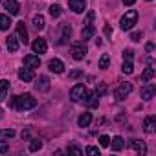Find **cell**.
Listing matches in <instances>:
<instances>
[{"mask_svg": "<svg viewBox=\"0 0 156 156\" xmlns=\"http://www.w3.org/2000/svg\"><path fill=\"white\" fill-rule=\"evenodd\" d=\"M77 123H79V127H88L92 123V114L90 112H85L79 116V119H77Z\"/></svg>", "mask_w": 156, "mask_h": 156, "instance_id": "44dd1931", "label": "cell"}, {"mask_svg": "<svg viewBox=\"0 0 156 156\" xmlns=\"http://www.w3.org/2000/svg\"><path fill=\"white\" fill-rule=\"evenodd\" d=\"M79 75H81V70H73V72H70V79H75Z\"/></svg>", "mask_w": 156, "mask_h": 156, "instance_id": "ab89813d", "label": "cell"}, {"mask_svg": "<svg viewBox=\"0 0 156 156\" xmlns=\"http://www.w3.org/2000/svg\"><path fill=\"white\" fill-rule=\"evenodd\" d=\"M20 136H22V140H30V138H31V132H30V130H22Z\"/></svg>", "mask_w": 156, "mask_h": 156, "instance_id": "60d3db41", "label": "cell"}, {"mask_svg": "<svg viewBox=\"0 0 156 156\" xmlns=\"http://www.w3.org/2000/svg\"><path fill=\"white\" fill-rule=\"evenodd\" d=\"M37 107V99L31 94H24V96H17V108L19 110H30Z\"/></svg>", "mask_w": 156, "mask_h": 156, "instance_id": "7a4b0ae2", "label": "cell"}, {"mask_svg": "<svg viewBox=\"0 0 156 156\" xmlns=\"http://www.w3.org/2000/svg\"><path fill=\"white\" fill-rule=\"evenodd\" d=\"M35 88H37L39 92H46V90L50 88V79H48L46 75H41V77H39V81L35 83Z\"/></svg>", "mask_w": 156, "mask_h": 156, "instance_id": "9a60e30c", "label": "cell"}, {"mask_svg": "<svg viewBox=\"0 0 156 156\" xmlns=\"http://www.w3.org/2000/svg\"><path fill=\"white\" fill-rule=\"evenodd\" d=\"M110 147H112V151H121L123 147H125V140L121 138V136H116V138H112V143H108Z\"/></svg>", "mask_w": 156, "mask_h": 156, "instance_id": "ffe728a7", "label": "cell"}, {"mask_svg": "<svg viewBox=\"0 0 156 156\" xmlns=\"http://www.w3.org/2000/svg\"><path fill=\"white\" fill-rule=\"evenodd\" d=\"M8 90H9V83H8L6 79H2V81H0V101H2V99H6V94H8Z\"/></svg>", "mask_w": 156, "mask_h": 156, "instance_id": "4316f807", "label": "cell"}, {"mask_svg": "<svg viewBox=\"0 0 156 156\" xmlns=\"http://www.w3.org/2000/svg\"><path fill=\"white\" fill-rule=\"evenodd\" d=\"M44 26H46V20H44V17H42L41 13H39V15H35V17H33V28L41 31V30H44Z\"/></svg>", "mask_w": 156, "mask_h": 156, "instance_id": "7402d4cb", "label": "cell"}, {"mask_svg": "<svg viewBox=\"0 0 156 156\" xmlns=\"http://www.w3.org/2000/svg\"><path fill=\"white\" fill-rule=\"evenodd\" d=\"M130 92H132V83H121V85L118 87V90L114 92V98H116L118 101H123Z\"/></svg>", "mask_w": 156, "mask_h": 156, "instance_id": "5b68a950", "label": "cell"}, {"mask_svg": "<svg viewBox=\"0 0 156 156\" xmlns=\"http://www.w3.org/2000/svg\"><path fill=\"white\" fill-rule=\"evenodd\" d=\"M9 26H11V19H9V15H0V30L6 31V30H9Z\"/></svg>", "mask_w": 156, "mask_h": 156, "instance_id": "484cf974", "label": "cell"}, {"mask_svg": "<svg viewBox=\"0 0 156 156\" xmlns=\"http://www.w3.org/2000/svg\"><path fill=\"white\" fill-rule=\"evenodd\" d=\"M33 77H35V75H33V70H31V68L26 66V68H20V70H19V79H20V81L30 83V81H33Z\"/></svg>", "mask_w": 156, "mask_h": 156, "instance_id": "30bf717a", "label": "cell"}, {"mask_svg": "<svg viewBox=\"0 0 156 156\" xmlns=\"http://www.w3.org/2000/svg\"><path fill=\"white\" fill-rule=\"evenodd\" d=\"M68 152H72V154H77V156H81V154H83V151H81L79 147H75V145H70V147H68Z\"/></svg>", "mask_w": 156, "mask_h": 156, "instance_id": "836d02e7", "label": "cell"}, {"mask_svg": "<svg viewBox=\"0 0 156 156\" xmlns=\"http://www.w3.org/2000/svg\"><path fill=\"white\" fill-rule=\"evenodd\" d=\"M87 94H88V92H87L85 85H83V83H77V85H73L72 90H70V99H72L73 103H79V101H85Z\"/></svg>", "mask_w": 156, "mask_h": 156, "instance_id": "3957f363", "label": "cell"}, {"mask_svg": "<svg viewBox=\"0 0 156 156\" xmlns=\"http://www.w3.org/2000/svg\"><path fill=\"white\" fill-rule=\"evenodd\" d=\"M130 147H132L138 154H145V152H147V145H145L141 140H132V141H130Z\"/></svg>", "mask_w": 156, "mask_h": 156, "instance_id": "ac0fdd59", "label": "cell"}, {"mask_svg": "<svg viewBox=\"0 0 156 156\" xmlns=\"http://www.w3.org/2000/svg\"><path fill=\"white\" fill-rule=\"evenodd\" d=\"M94 35H96V28H94L92 24L85 26V28H83V31H81V39H83V41H88V39H92Z\"/></svg>", "mask_w": 156, "mask_h": 156, "instance_id": "d6986e66", "label": "cell"}, {"mask_svg": "<svg viewBox=\"0 0 156 156\" xmlns=\"http://www.w3.org/2000/svg\"><path fill=\"white\" fill-rule=\"evenodd\" d=\"M103 31H105V35H107V37H110V35H112V28H110L108 24L105 26V30H103Z\"/></svg>", "mask_w": 156, "mask_h": 156, "instance_id": "b9f144b4", "label": "cell"}, {"mask_svg": "<svg viewBox=\"0 0 156 156\" xmlns=\"http://www.w3.org/2000/svg\"><path fill=\"white\" fill-rule=\"evenodd\" d=\"M70 37H72V28H70L68 24H64V26H62V33H61V37H59V44H68Z\"/></svg>", "mask_w": 156, "mask_h": 156, "instance_id": "2e32d148", "label": "cell"}, {"mask_svg": "<svg viewBox=\"0 0 156 156\" xmlns=\"http://www.w3.org/2000/svg\"><path fill=\"white\" fill-rule=\"evenodd\" d=\"M121 72H123V73H132V72H134V64H132V61H125L123 66H121Z\"/></svg>", "mask_w": 156, "mask_h": 156, "instance_id": "f1b7e54d", "label": "cell"}, {"mask_svg": "<svg viewBox=\"0 0 156 156\" xmlns=\"http://www.w3.org/2000/svg\"><path fill=\"white\" fill-rule=\"evenodd\" d=\"M4 118V112H2V108H0V119H2Z\"/></svg>", "mask_w": 156, "mask_h": 156, "instance_id": "bcb514c9", "label": "cell"}, {"mask_svg": "<svg viewBox=\"0 0 156 156\" xmlns=\"http://www.w3.org/2000/svg\"><path fill=\"white\" fill-rule=\"evenodd\" d=\"M41 147H42V141H41V140H31V143H30V151H31V152L39 151Z\"/></svg>", "mask_w": 156, "mask_h": 156, "instance_id": "1f68e13d", "label": "cell"}, {"mask_svg": "<svg viewBox=\"0 0 156 156\" xmlns=\"http://www.w3.org/2000/svg\"><path fill=\"white\" fill-rule=\"evenodd\" d=\"M4 8L9 15H19L20 13V4L17 2V0H6L4 2Z\"/></svg>", "mask_w": 156, "mask_h": 156, "instance_id": "ba28073f", "label": "cell"}, {"mask_svg": "<svg viewBox=\"0 0 156 156\" xmlns=\"http://www.w3.org/2000/svg\"><path fill=\"white\" fill-rule=\"evenodd\" d=\"M17 37H19L20 42L28 44V30H26L24 22H19V24H17Z\"/></svg>", "mask_w": 156, "mask_h": 156, "instance_id": "7c38bea8", "label": "cell"}, {"mask_svg": "<svg viewBox=\"0 0 156 156\" xmlns=\"http://www.w3.org/2000/svg\"><path fill=\"white\" fill-rule=\"evenodd\" d=\"M94 17H96V13L94 11H90L88 15H87V20H85V24L88 26V24H92V20H94Z\"/></svg>", "mask_w": 156, "mask_h": 156, "instance_id": "f35d334b", "label": "cell"}, {"mask_svg": "<svg viewBox=\"0 0 156 156\" xmlns=\"http://www.w3.org/2000/svg\"><path fill=\"white\" fill-rule=\"evenodd\" d=\"M31 48H33V53H46V50H48V44H46V41L44 39H35L33 41V44H31Z\"/></svg>", "mask_w": 156, "mask_h": 156, "instance_id": "9c48e42d", "label": "cell"}, {"mask_svg": "<svg viewBox=\"0 0 156 156\" xmlns=\"http://www.w3.org/2000/svg\"><path fill=\"white\" fill-rule=\"evenodd\" d=\"M6 44H8V50H9V51H17V50H19V46H20L19 37H17V35H9V37L6 39Z\"/></svg>", "mask_w": 156, "mask_h": 156, "instance_id": "e0dca14e", "label": "cell"}, {"mask_svg": "<svg viewBox=\"0 0 156 156\" xmlns=\"http://www.w3.org/2000/svg\"><path fill=\"white\" fill-rule=\"evenodd\" d=\"M154 73H156V72H154V68H152V66H147V68L143 70V73H141V81H143V83L151 81L152 77H154Z\"/></svg>", "mask_w": 156, "mask_h": 156, "instance_id": "603a6c76", "label": "cell"}, {"mask_svg": "<svg viewBox=\"0 0 156 156\" xmlns=\"http://www.w3.org/2000/svg\"><path fill=\"white\" fill-rule=\"evenodd\" d=\"M143 129H145L147 134H152L156 130V118L154 116H147L145 121H143Z\"/></svg>", "mask_w": 156, "mask_h": 156, "instance_id": "8fae6325", "label": "cell"}, {"mask_svg": "<svg viewBox=\"0 0 156 156\" xmlns=\"http://www.w3.org/2000/svg\"><path fill=\"white\" fill-rule=\"evenodd\" d=\"M107 94V83H98V87H96V96L99 98V96H105Z\"/></svg>", "mask_w": 156, "mask_h": 156, "instance_id": "4dcf8cb0", "label": "cell"}, {"mask_svg": "<svg viewBox=\"0 0 156 156\" xmlns=\"http://www.w3.org/2000/svg\"><path fill=\"white\" fill-rule=\"evenodd\" d=\"M138 22V11L136 9H129L123 17H121V20H119V26H121V30L123 31H129V30H132L134 28V24Z\"/></svg>", "mask_w": 156, "mask_h": 156, "instance_id": "6da1fadb", "label": "cell"}, {"mask_svg": "<svg viewBox=\"0 0 156 156\" xmlns=\"http://www.w3.org/2000/svg\"><path fill=\"white\" fill-rule=\"evenodd\" d=\"M88 156H99V149L98 147H94V145H90V147H87V151H85Z\"/></svg>", "mask_w": 156, "mask_h": 156, "instance_id": "d6a6232c", "label": "cell"}, {"mask_svg": "<svg viewBox=\"0 0 156 156\" xmlns=\"http://www.w3.org/2000/svg\"><path fill=\"white\" fill-rule=\"evenodd\" d=\"M108 143H110V138L108 136H101L99 138V145L101 147H108Z\"/></svg>", "mask_w": 156, "mask_h": 156, "instance_id": "d590c367", "label": "cell"}, {"mask_svg": "<svg viewBox=\"0 0 156 156\" xmlns=\"http://www.w3.org/2000/svg\"><path fill=\"white\" fill-rule=\"evenodd\" d=\"M24 64L33 70V68H39L41 66V59H39V55H26L24 57Z\"/></svg>", "mask_w": 156, "mask_h": 156, "instance_id": "4fadbf2b", "label": "cell"}, {"mask_svg": "<svg viewBox=\"0 0 156 156\" xmlns=\"http://www.w3.org/2000/svg\"><path fill=\"white\" fill-rule=\"evenodd\" d=\"M68 6L73 13H83L87 9V2L85 0H68Z\"/></svg>", "mask_w": 156, "mask_h": 156, "instance_id": "52a82bcc", "label": "cell"}, {"mask_svg": "<svg viewBox=\"0 0 156 156\" xmlns=\"http://www.w3.org/2000/svg\"><path fill=\"white\" fill-rule=\"evenodd\" d=\"M48 68H50L53 73H62V72H64V64H62V61H59V59H51V61L48 62Z\"/></svg>", "mask_w": 156, "mask_h": 156, "instance_id": "5bb4252c", "label": "cell"}, {"mask_svg": "<svg viewBox=\"0 0 156 156\" xmlns=\"http://www.w3.org/2000/svg\"><path fill=\"white\" fill-rule=\"evenodd\" d=\"M85 101L88 103V107H90V108H98V105H99V101H98V96H96V92H94V94H87Z\"/></svg>", "mask_w": 156, "mask_h": 156, "instance_id": "d4e9b609", "label": "cell"}, {"mask_svg": "<svg viewBox=\"0 0 156 156\" xmlns=\"http://www.w3.org/2000/svg\"><path fill=\"white\" fill-rule=\"evenodd\" d=\"M130 39H132L134 42H140V41H141V31H134V33L130 35Z\"/></svg>", "mask_w": 156, "mask_h": 156, "instance_id": "74e56055", "label": "cell"}, {"mask_svg": "<svg viewBox=\"0 0 156 156\" xmlns=\"http://www.w3.org/2000/svg\"><path fill=\"white\" fill-rule=\"evenodd\" d=\"M108 64H110V57H108L107 53H103V55H101V59H99V68H101V70H107V68H108Z\"/></svg>", "mask_w": 156, "mask_h": 156, "instance_id": "83f0119b", "label": "cell"}, {"mask_svg": "<svg viewBox=\"0 0 156 156\" xmlns=\"http://www.w3.org/2000/svg\"><path fill=\"white\" fill-rule=\"evenodd\" d=\"M8 151H9V145L6 141H0V154H6Z\"/></svg>", "mask_w": 156, "mask_h": 156, "instance_id": "8d00e7d4", "label": "cell"}, {"mask_svg": "<svg viewBox=\"0 0 156 156\" xmlns=\"http://www.w3.org/2000/svg\"><path fill=\"white\" fill-rule=\"evenodd\" d=\"M145 48H147V51H152V50H154V44H152V42H149Z\"/></svg>", "mask_w": 156, "mask_h": 156, "instance_id": "f6af8a7d", "label": "cell"}, {"mask_svg": "<svg viewBox=\"0 0 156 156\" xmlns=\"http://www.w3.org/2000/svg\"><path fill=\"white\" fill-rule=\"evenodd\" d=\"M149 2H151V0H149Z\"/></svg>", "mask_w": 156, "mask_h": 156, "instance_id": "7dc6e473", "label": "cell"}, {"mask_svg": "<svg viewBox=\"0 0 156 156\" xmlns=\"http://www.w3.org/2000/svg\"><path fill=\"white\" fill-rule=\"evenodd\" d=\"M154 94H156V87L152 85V83H147L145 87H141V90H140V96H141V99H151V98H154Z\"/></svg>", "mask_w": 156, "mask_h": 156, "instance_id": "8992f818", "label": "cell"}, {"mask_svg": "<svg viewBox=\"0 0 156 156\" xmlns=\"http://www.w3.org/2000/svg\"><path fill=\"white\" fill-rule=\"evenodd\" d=\"M61 13H62V9H61V6H50V15L53 17V19H57V17H61Z\"/></svg>", "mask_w": 156, "mask_h": 156, "instance_id": "f546056e", "label": "cell"}, {"mask_svg": "<svg viewBox=\"0 0 156 156\" xmlns=\"http://www.w3.org/2000/svg\"><path fill=\"white\" fill-rule=\"evenodd\" d=\"M123 4L125 6H132V4H136V0H123Z\"/></svg>", "mask_w": 156, "mask_h": 156, "instance_id": "ee69618b", "label": "cell"}, {"mask_svg": "<svg viewBox=\"0 0 156 156\" xmlns=\"http://www.w3.org/2000/svg\"><path fill=\"white\" fill-rule=\"evenodd\" d=\"M15 130L13 129H2V130H0V141H4V140H11V138H15Z\"/></svg>", "mask_w": 156, "mask_h": 156, "instance_id": "cb8c5ba5", "label": "cell"}, {"mask_svg": "<svg viewBox=\"0 0 156 156\" xmlns=\"http://www.w3.org/2000/svg\"><path fill=\"white\" fill-rule=\"evenodd\" d=\"M132 57H134V51L132 50H125L123 51V59L125 61H132Z\"/></svg>", "mask_w": 156, "mask_h": 156, "instance_id": "e575fe53", "label": "cell"}, {"mask_svg": "<svg viewBox=\"0 0 156 156\" xmlns=\"http://www.w3.org/2000/svg\"><path fill=\"white\" fill-rule=\"evenodd\" d=\"M9 107H11V108H17V96H15V98H11V101H9Z\"/></svg>", "mask_w": 156, "mask_h": 156, "instance_id": "7bdbcfd3", "label": "cell"}, {"mask_svg": "<svg viewBox=\"0 0 156 156\" xmlns=\"http://www.w3.org/2000/svg\"><path fill=\"white\" fill-rule=\"evenodd\" d=\"M70 53H72V57H73L75 61H83V59L87 57V53H88V48H87L83 42H77V44L72 46Z\"/></svg>", "mask_w": 156, "mask_h": 156, "instance_id": "277c9868", "label": "cell"}]
</instances>
